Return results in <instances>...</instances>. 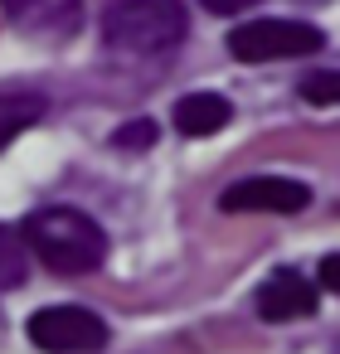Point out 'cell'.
I'll return each instance as SVG.
<instances>
[{"label": "cell", "mask_w": 340, "mask_h": 354, "mask_svg": "<svg viewBox=\"0 0 340 354\" xmlns=\"http://www.w3.org/2000/svg\"><path fill=\"white\" fill-rule=\"evenodd\" d=\"M325 35L306 20H248L229 35V54L238 64H277V59H301L321 54Z\"/></svg>", "instance_id": "3957f363"}, {"label": "cell", "mask_w": 340, "mask_h": 354, "mask_svg": "<svg viewBox=\"0 0 340 354\" xmlns=\"http://www.w3.org/2000/svg\"><path fill=\"white\" fill-rule=\"evenodd\" d=\"M0 10L30 35H73L83 0H0Z\"/></svg>", "instance_id": "52a82bcc"}, {"label": "cell", "mask_w": 340, "mask_h": 354, "mask_svg": "<svg viewBox=\"0 0 340 354\" xmlns=\"http://www.w3.org/2000/svg\"><path fill=\"white\" fill-rule=\"evenodd\" d=\"M102 39L117 54H170L185 39L180 0H107Z\"/></svg>", "instance_id": "7a4b0ae2"}, {"label": "cell", "mask_w": 340, "mask_h": 354, "mask_svg": "<svg viewBox=\"0 0 340 354\" xmlns=\"http://www.w3.org/2000/svg\"><path fill=\"white\" fill-rule=\"evenodd\" d=\"M39 117H44L39 93H0V151H6L20 131H30Z\"/></svg>", "instance_id": "9c48e42d"}, {"label": "cell", "mask_w": 340, "mask_h": 354, "mask_svg": "<svg viewBox=\"0 0 340 354\" xmlns=\"http://www.w3.org/2000/svg\"><path fill=\"white\" fill-rule=\"evenodd\" d=\"M296 93H301L311 107H340V68H316V73H306Z\"/></svg>", "instance_id": "8fae6325"}, {"label": "cell", "mask_w": 340, "mask_h": 354, "mask_svg": "<svg viewBox=\"0 0 340 354\" xmlns=\"http://www.w3.org/2000/svg\"><path fill=\"white\" fill-rule=\"evenodd\" d=\"M316 301H321V286H311V281H306L301 272H292V267L272 272V277L258 286V315H262V320H272V325L311 315V310H316Z\"/></svg>", "instance_id": "8992f818"}, {"label": "cell", "mask_w": 340, "mask_h": 354, "mask_svg": "<svg viewBox=\"0 0 340 354\" xmlns=\"http://www.w3.org/2000/svg\"><path fill=\"white\" fill-rule=\"evenodd\" d=\"M311 204V189L287 175H248L219 194L224 214H301Z\"/></svg>", "instance_id": "5b68a950"}, {"label": "cell", "mask_w": 340, "mask_h": 354, "mask_svg": "<svg viewBox=\"0 0 340 354\" xmlns=\"http://www.w3.org/2000/svg\"><path fill=\"white\" fill-rule=\"evenodd\" d=\"M25 248H30L25 233H15V228L0 223V291H10V286H20L30 277V252Z\"/></svg>", "instance_id": "30bf717a"}, {"label": "cell", "mask_w": 340, "mask_h": 354, "mask_svg": "<svg viewBox=\"0 0 340 354\" xmlns=\"http://www.w3.org/2000/svg\"><path fill=\"white\" fill-rule=\"evenodd\" d=\"M151 141H156V122H127V127L117 131V146H127V151L151 146Z\"/></svg>", "instance_id": "7c38bea8"}, {"label": "cell", "mask_w": 340, "mask_h": 354, "mask_svg": "<svg viewBox=\"0 0 340 354\" xmlns=\"http://www.w3.org/2000/svg\"><path fill=\"white\" fill-rule=\"evenodd\" d=\"M25 335L44 354H93L107 344V320L88 306H44L30 315Z\"/></svg>", "instance_id": "277c9868"}, {"label": "cell", "mask_w": 340, "mask_h": 354, "mask_svg": "<svg viewBox=\"0 0 340 354\" xmlns=\"http://www.w3.org/2000/svg\"><path fill=\"white\" fill-rule=\"evenodd\" d=\"M20 233H25V243L35 248V257H39L49 272H59V277L98 272L102 257H107V233H102L83 209H64V204L35 209Z\"/></svg>", "instance_id": "6da1fadb"}, {"label": "cell", "mask_w": 340, "mask_h": 354, "mask_svg": "<svg viewBox=\"0 0 340 354\" xmlns=\"http://www.w3.org/2000/svg\"><path fill=\"white\" fill-rule=\"evenodd\" d=\"M316 281H321L325 291H335V296H340V252L321 257V267H316Z\"/></svg>", "instance_id": "4fadbf2b"}, {"label": "cell", "mask_w": 340, "mask_h": 354, "mask_svg": "<svg viewBox=\"0 0 340 354\" xmlns=\"http://www.w3.org/2000/svg\"><path fill=\"white\" fill-rule=\"evenodd\" d=\"M233 117V102L224 93H185L175 102V131L180 136H214Z\"/></svg>", "instance_id": "ba28073f"}, {"label": "cell", "mask_w": 340, "mask_h": 354, "mask_svg": "<svg viewBox=\"0 0 340 354\" xmlns=\"http://www.w3.org/2000/svg\"><path fill=\"white\" fill-rule=\"evenodd\" d=\"M199 6H204L209 15H243V10L258 6V0H199Z\"/></svg>", "instance_id": "5bb4252c"}]
</instances>
